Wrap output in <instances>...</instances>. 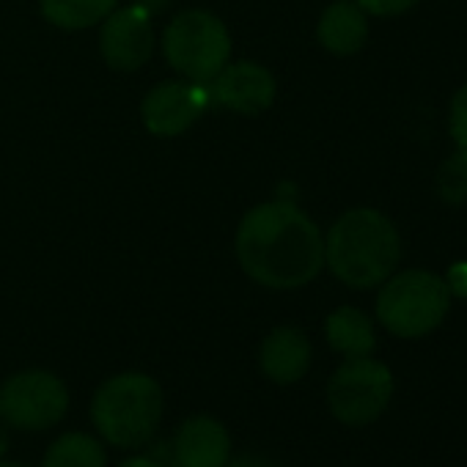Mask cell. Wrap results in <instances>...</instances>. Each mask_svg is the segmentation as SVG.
Returning a JSON list of instances; mask_svg holds the SVG:
<instances>
[{"mask_svg": "<svg viewBox=\"0 0 467 467\" xmlns=\"http://www.w3.org/2000/svg\"><path fill=\"white\" fill-rule=\"evenodd\" d=\"M39 9L42 17L61 31H86L116 9V0H39Z\"/></svg>", "mask_w": 467, "mask_h": 467, "instance_id": "9a60e30c", "label": "cell"}, {"mask_svg": "<svg viewBox=\"0 0 467 467\" xmlns=\"http://www.w3.org/2000/svg\"><path fill=\"white\" fill-rule=\"evenodd\" d=\"M325 338L330 349H336L344 358H366L377 347L374 322L352 306L336 308L325 322Z\"/></svg>", "mask_w": 467, "mask_h": 467, "instance_id": "5bb4252c", "label": "cell"}, {"mask_svg": "<svg viewBox=\"0 0 467 467\" xmlns=\"http://www.w3.org/2000/svg\"><path fill=\"white\" fill-rule=\"evenodd\" d=\"M445 286L451 297H467V265H453L445 278Z\"/></svg>", "mask_w": 467, "mask_h": 467, "instance_id": "ffe728a7", "label": "cell"}, {"mask_svg": "<svg viewBox=\"0 0 467 467\" xmlns=\"http://www.w3.org/2000/svg\"><path fill=\"white\" fill-rule=\"evenodd\" d=\"M209 105L225 108L231 113L259 116L273 108L275 102V78L256 61L225 64L209 83Z\"/></svg>", "mask_w": 467, "mask_h": 467, "instance_id": "9c48e42d", "label": "cell"}, {"mask_svg": "<svg viewBox=\"0 0 467 467\" xmlns=\"http://www.w3.org/2000/svg\"><path fill=\"white\" fill-rule=\"evenodd\" d=\"M99 50L110 69L138 72L154 53V28L151 17L140 6L113 9L102 23Z\"/></svg>", "mask_w": 467, "mask_h": 467, "instance_id": "30bf717a", "label": "cell"}, {"mask_svg": "<svg viewBox=\"0 0 467 467\" xmlns=\"http://www.w3.org/2000/svg\"><path fill=\"white\" fill-rule=\"evenodd\" d=\"M0 467H28V464H23V462H4V459H0Z\"/></svg>", "mask_w": 467, "mask_h": 467, "instance_id": "d4e9b609", "label": "cell"}, {"mask_svg": "<svg viewBox=\"0 0 467 467\" xmlns=\"http://www.w3.org/2000/svg\"><path fill=\"white\" fill-rule=\"evenodd\" d=\"M69 388L45 368H28L9 377L0 388V420L20 431H45L64 420Z\"/></svg>", "mask_w": 467, "mask_h": 467, "instance_id": "52a82bcc", "label": "cell"}, {"mask_svg": "<svg viewBox=\"0 0 467 467\" xmlns=\"http://www.w3.org/2000/svg\"><path fill=\"white\" fill-rule=\"evenodd\" d=\"M9 431H6V423H0V459H4V453L9 451Z\"/></svg>", "mask_w": 467, "mask_h": 467, "instance_id": "cb8c5ba5", "label": "cell"}, {"mask_svg": "<svg viewBox=\"0 0 467 467\" xmlns=\"http://www.w3.org/2000/svg\"><path fill=\"white\" fill-rule=\"evenodd\" d=\"M319 45L333 56H355L366 39H368V23L366 12L355 4V0H336L330 4L317 28Z\"/></svg>", "mask_w": 467, "mask_h": 467, "instance_id": "4fadbf2b", "label": "cell"}, {"mask_svg": "<svg viewBox=\"0 0 467 467\" xmlns=\"http://www.w3.org/2000/svg\"><path fill=\"white\" fill-rule=\"evenodd\" d=\"M311 358H314V349H311L308 336L300 327H289V325L267 333L259 349V366L265 377L273 379L275 385L300 382L311 368Z\"/></svg>", "mask_w": 467, "mask_h": 467, "instance_id": "7c38bea8", "label": "cell"}, {"mask_svg": "<svg viewBox=\"0 0 467 467\" xmlns=\"http://www.w3.org/2000/svg\"><path fill=\"white\" fill-rule=\"evenodd\" d=\"M209 88L206 83L192 80H165L140 102L143 127L157 138H176L184 135L206 110H209Z\"/></svg>", "mask_w": 467, "mask_h": 467, "instance_id": "ba28073f", "label": "cell"}, {"mask_svg": "<svg viewBox=\"0 0 467 467\" xmlns=\"http://www.w3.org/2000/svg\"><path fill=\"white\" fill-rule=\"evenodd\" d=\"M223 467H278L270 456L262 453H240V456H228V462Z\"/></svg>", "mask_w": 467, "mask_h": 467, "instance_id": "44dd1931", "label": "cell"}, {"mask_svg": "<svg viewBox=\"0 0 467 467\" xmlns=\"http://www.w3.org/2000/svg\"><path fill=\"white\" fill-rule=\"evenodd\" d=\"M168 4H171V0H135V6H140L149 17H154V15H160V12H165V9H168Z\"/></svg>", "mask_w": 467, "mask_h": 467, "instance_id": "7402d4cb", "label": "cell"}, {"mask_svg": "<svg viewBox=\"0 0 467 467\" xmlns=\"http://www.w3.org/2000/svg\"><path fill=\"white\" fill-rule=\"evenodd\" d=\"M121 467H165V464H160L157 459H151L146 453V456H130V459H124Z\"/></svg>", "mask_w": 467, "mask_h": 467, "instance_id": "603a6c76", "label": "cell"}, {"mask_svg": "<svg viewBox=\"0 0 467 467\" xmlns=\"http://www.w3.org/2000/svg\"><path fill=\"white\" fill-rule=\"evenodd\" d=\"M379 286L377 319L396 338L412 341L434 333L451 308L445 278L429 270H404Z\"/></svg>", "mask_w": 467, "mask_h": 467, "instance_id": "277c9868", "label": "cell"}, {"mask_svg": "<svg viewBox=\"0 0 467 467\" xmlns=\"http://www.w3.org/2000/svg\"><path fill=\"white\" fill-rule=\"evenodd\" d=\"M355 4L374 17H399L404 12H410L418 0H355Z\"/></svg>", "mask_w": 467, "mask_h": 467, "instance_id": "d6986e66", "label": "cell"}, {"mask_svg": "<svg viewBox=\"0 0 467 467\" xmlns=\"http://www.w3.org/2000/svg\"><path fill=\"white\" fill-rule=\"evenodd\" d=\"M162 388L140 371H124L105 379L91 401L97 431L116 448H140L162 418Z\"/></svg>", "mask_w": 467, "mask_h": 467, "instance_id": "3957f363", "label": "cell"}, {"mask_svg": "<svg viewBox=\"0 0 467 467\" xmlns=\"http://www.w3.org/2000/svg\"><path fill=\"white\" fill-rule=\"evenodd\" d=\"M42 467H108V453L94 434L67 431L47 448Z\"/></svg>", "mask_w": 467, "mask_h": 467, "instance_id": "2e32d148", "label": "cell"}, {"mask_svg": "<svg viewBox=\"0 0 467 467\" xmlns=\"http://www.w3.org/2000/svg\"><path fill=\"white\" fill-rule=\"evenodd\" d=\"M234 251L243 273L273 292L303 289L325 267L322 231L292 201H265L245 212Z\"/></svg>", "mask_w": 467, "mask_h": 467, "instance_id": "6da1fadb", "label": "cell"}, {"mask_svg": "<svg viewBox=\"0 0 467 467\" xmlns=\"http://www.w3.org/2000/svg\"><path fill=\"white\" fill-rule=\"evenodd\" d=\"M448 130H451V138H453L456 149L459 151H467V86H462L453 94V99H451Z\"/></svg>", "mask_w": 467, "mask_h": 467, "instance_id": "ac0fdd59", "label": "cell"}, {"mask_svg": "<svg viewBox=\"0 0 467 467\" xmlns=\"http://www.w3.org/2000/svg\"><path fill=\"white\" fill-rule=\"evenodd\" d=\"M393 399V374L382 360L347 358L327 382V407L347 426H368Z\"/></svg>", "mask_w": 467, "mask_h": 467, "instance_id": "8992f818", "label": "cell"}, {"mask_svg": "<svg viewBox=\"0 0 467 467\" xmlns=\"http://www.w3.org/2000/svg\"><path fill=\"white\" fill-rule=\"evenodd\" d=\"M171 445L176 467H223L231 456V437L225 426L209 415L187 418Z\"/></svg>", "mask_w": 467, "mask_h": 467, "instance_id": "8fae6325", "label": "cell"}, {"mask_svg": "<svg viewBox=\"0 0 467 467\" xmlns=\"http://www.w3.org/2000/svg\"><path fill=\"white\" fill-rule=\"evenodd\" d=\"M401 259L396 225L377 209L344 212L325 237V267L349 289L385 284Z\"/></svg>", "mask_w": 467, "mask_h": 467, "instance_id": "7a4b0ae2", "label": "cell"}, {"mask_svg": "<svg viewBox=\"0 0 467 467\" xmlns=\"http://www.w3.org/2000/svg\"><path fill=\"white\" fill-rule=\"evenodd\" d=\"M437 192L448 206H464L467 203V151H459L445 157L437 171Z\"/></svg>", "mask_w": 467, "mask_h": 467, "instance_id": "e0dca14e", "label": "cell"}, {"mask_svg": "<svg viewBox=\"0 0 467 467\" xmlns=\"http://www.w3.org/2000/svg\"><path fill=\"white\" fill-rule=\"evenodd\" d=\"M162 53L179 78L209 83L231 58V36L223 20L212 12L187 9L165 26Z\"/></svg>", "mask_w": 467, "mask_h": 467, "instance_id": "5b68a950", "label": "cell"}]
</instances>
